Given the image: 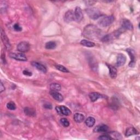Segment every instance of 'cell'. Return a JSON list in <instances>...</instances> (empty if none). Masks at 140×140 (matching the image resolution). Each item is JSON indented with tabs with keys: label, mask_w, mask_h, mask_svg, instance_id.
<instances>
[{
	"label": "cell",
	"mask_w": 140,
	"mask_h": 140,
	"mask_svg": "<svg viewBox=\"0 0 140 140\" xmlns=\"http://www.w3.org/2000/svg\"><path fill=\"white\" fill-rule=\"evenodd\" d=\"M24 113L29 116H35L36 115V111L35 109L29 107L24 108Z\"/></svg>",
	"instance_id": "ffe728a7"
},
{
	"label": "cell",
	"mask_w": 140,
	"mask_h": 140,
	"mask_svg": "<svg viewBox=\"0 0 140 140\" xmlns=\"http://www.w3.org/2000/svg\"><path fill=\"white\" fill-rule=\"evenodd\" d=\"M115 37H118L117 35H116L115 32L113 33V34H108L107 35L105 36H104L102 38H101V41L103 42H111L112 41H113Z\"/></svg>",
	"instance_id": "5bb4252c"
},
{
	"label": "cell",
	"mask_w": 140,
	"mask_h": 140,
	"mask_svg": "<svg viewBox=\"0 0 140 140\" xmlns=\"http://www.w3.org/2000/svg\"><path fill=\"white\" fill-rule=\"evenodd\" d=\"M4 90H5L4 86L3 85V83H2V82H1V84H0V92H3Z\"/></svg>",
	"instance_id": "d590c367"
},
{
	"label": "cell",
	"mask_w": 140,
	"mask_h": 140,
	"mask_svg": "<svg viewBox=\"0 0 140 140\" xmlns=\"http://www.w3.org/2000/svg\"><path fill=\"white\" fill-rule=\"evenodd\" d=\"M22 73L24 75L27 76H31L32 74V72H31L30 71H28V70H27V69L24 70V71H23V72H22Z\"/></svg>",
	"instance_id": "836d02e7"
},
{
	"label": "cell",
	"mask_w": 140,
	"mask_h": 140,
	"mask_svg": "<svg viewBox=\"0 0 140 140\" xmlns=\"http://www.w3.org/2000/svg\"><path fill=\"white\" fill-rule=\"evenodd\" d=\"M60 123L62 124V125L65 128L68 127L69 125V121L66 118H62L60 119Z\"/></svg>",
	"instance_id": "f546056e"
},
{
	"label": "cell",
	"mask_w": 140,
	"mask_h": 140,
	"mask_svg": "<svg viewBox=\"0 0 140 140\" xmlns=\"http://www.w3.org/2000/svg\"><path fill=\"white\" fill-rule=\"evenodd\" d=\"M1 60L3 62V64H6V58H5V54H2V55H1Z\"/></svg>",
	"instance_id": "8d00e7d4"
},
{
	"label": "cell",
	"mask_w": 140,
	"mask_h": 140,
	"mask_svg": "<svg viewBox=\"0 0 140 140\" xmlns=\"http://www.w3.org/2000/svg\"><path fill=\"white\" fill-rule=\"evenodd\" d=\"M55 109H56V111L57 112V113L60 114V115H61V110H60V107H55Z\"/></svg>",
	"instance_id": "74e56055"
},
{
	"label": "cell",
	"mask_w": 140,
	"mask_h": 140,
	"mask_svg": "<svg viewBox=\"0 0 140 140\" xmlns=\"http://www.w3.org/2000/svg\"><path fill=\"white\" fill-rule=\"evenodd\" d=\"M110 135L111 136H113V138H116V139H122V137L121 136V135L116 131H112L110 133Z\"/></svg>",
	"instance_id": "83f0119b"
},
{
	"label": "cell",
	"mask_w": 140,
	"mask_h": 140,
	"mask_svg": "<svg viewBox=\"0 0 140 140\" xmlns=\"http://www.w3.org/2000/svg\"><path fill=\"white\" fill-rule=\"evenodd\" d=\"M89 64L90 66L91 67V69L94 71H96L97 69V64L94 59H92V58H90V59L89 60Z\"/></svg>",
	"instance_id": "484cf974"
},
{
	"label": "cell",
	"mask_w": 140,
	"mask_h": 140,
	"mask_svg": "<svg viewBox=\"0 0 140 140\" xmlns=\"http://www.w3.org/2000/svg\"><path fill=\"white\" fill-rule=\"evenodd\" d=\"M1 39H2V41L3 42L4 46H6V48L8 49L11 47V45L10 43V41L8 38L7 37L5 32L3 31V30L1 28Z\"/></svg>",
	"instance_id": "52a82bcc"
},
{
	"label": "cell",
	"mask_w": 140,
	"mask_h": 140,
	"mask_svg": "<svg viewBox=\"0 0 140 140\" xmlns=\"http://www.w3.org/2000/svg\"><path fill=\"white\" fill-rule=\"evenodd\" d=\"M13 28L14 30L16 31H21L22 30V27L19 25V24H18V23H16V24H15L14 25Z\"/></svg>",
	"instance_id": "1f68e13d"
},
{
	"label": "cell",
	"mask_w": 140,
	"mask_h": 140,
	"mask_svg": "<svg viewBox=\"0 0 140 140\" xmlns=\"http://www.w3.org/2000/svg\"><path fill=\"white\" fill-rule=\"evenodd\" d=\"M31 64L33 66L36 67L38 70V71H41L42 73H45L46 72V71H47L46 67L44 65H43L42 64H41L40 63H37V62L33 61V62H32Z\"/></svg>",
	"instance_id": "7c38bea8"
},
{
	"label": "cell",
	"mask_w": 140,
	"mask_h": 140,
	"mask_svg": "<svg viewBox=\"0 0 140 140\" xmlns=\"http://www.w3.org/2000/svg\"><path fill=\"white\" fill-rule=\"evenodd\" d=\"M50 90H52V91H58L61 90V87L59 84L54 83H52L50 84Z\"/></svg>",
	"instance_id": "d4e9b609"
},
{
	"label": "cell",
	"mask_w": 140,
	"mask_h": 140,
	"mask_svg": "<svg viewBox=\"0 0 140 140\" xmlns=\"http://www.w3.org/2000/svg\"><path fill=\"white\" fill-rule=\"evenodd\" d=\"M122 26L123 29L128 30H131L133 29L132 23L128 19H123L122 22Z\"/></svg>",
	"instance_id": "4fadbf2b"
},
{
	"label": "cell",
	"mask_w": 140,
	"mask_h": 140,
	"mask_svg": "<svg viewBox=\"0 0 140 140\" xmlns=\"http://www.w3.org/2000/svg\"><path fill=\"white\" fill-rule=\"evenodd\" d=\"M108 130V127L106 125H104V124L97 125L94 129L95 133H106Z\"/></svg>",
	"instance_id": "2e32d148"
},
{
	"label": "cell",
	"mask_w": 140,
	"mask_h": 140,
	"mask_svg": "<svg viewBox=\"0 0 140 140\" xmlns=\"http://www.w3.org/2000/svg\"><path fill=\"white\" fill-rule=\"evenodd\" d=\"M57 43L54 41H49L47 43H46L45 48L46 49H54L56 48Z\"/></svg>",
	"instance_id": "cb8c5ba5"
},
{
	"label": "cell",
	"mask_w": 140,
	"mask_h": 140,
	"mask_svg": "<svg viewBox=\"0 0 140 140\" xmlns=\"http://www.w3.org/2000/svg\"><path fill=\"white\" fill-rule=\"evenodd\" d=\"M43 107L46 109H48V110H51V109H52L53 108L52 104L50 103H46L44 104Z\"/></svg>",
	"instance_id": "d6a6232c"
},
{
	"label": "cell",
	"mask_w": 140,
	"mask_h": 140,
	"mask_svg": "<svg viewBox=\"0 0 140 140\" xmlns=\"http://www.w3.org/2000/svg\"><path fill=\"white\" fill-rule=\"evenodd\" d=\"M127 52L128 53L131 59V61L129 64V66L130 67H133L135 65V52L134 50L131 48H128L127 49Z\"/></svg>",
	"instance_id": "8992f818"
},
{
	"label": "cell",
	"mask_w": 140,
	"mask_h": 140,
	"mask_svg": "<svg viewBox=\"0 0 140 140\" xmlns=\"http://www.w3.org/2000/svg\"><path fill=\"white\" fill-rule=\"evenodd\" d=\"M81 44L83 46H87V47H93V46H95V43L94 42L86 40H83L81 41Z\"/></svg>",
	"instance_id": "603a6c76"
},
{
	"label": "cell",
	"mask_w": 140,
	"mask_h": 140,
	"mask_svg": "<svg viewBox=\"0 0 140 140\" xmlns=\"http://www.w3.org/2000/svg\"><path fill=\"white\" fill-rule=\"evenodd\" d=\"M107 65L109 68V73H110L111 77L113 79L115 78L116 76H117V69L115 67L111 65L107 64Z\"/></svg>",
	"instance_id": "9a60e30c"
},
{
	"label": "cell",
	"mask_w": 140,
	"mask_h": 140,
	"mask_svg": "<svg viewBox=\"0 0 140 140\" xmlns=\"http://www.w3.org/2000/svg\"><path fill=\"white\" fill-rule=\"evenodd\" d=\"M88 16L93 20H96L102 17V14L96 8L91 7L86 9L85 10Z\"/></svg>",
	"instance_id": "7a4b0ae2"
},
{
	"label": "cell",
	"mask_w": 140,
	"mask_h": 140,
	"mask_svg": "<svg viewBox=\"0 0 140 140\" xmlns=\"http://www.w3.org/2000/svg\"><path fill=\"white\" fill-rule=\"evenodd\" d=\"M55 67L58 70H59L60 71H61V72H65V73L69 72L68 69L67 68H66L65 66H64L63 65H57L55 66Z\"/></svg>",
	"instance_id": "4316f807"
},
{
	"label": "cell",
	"mask_w": 140,
	"mask_h": 140,
	"mask_svg": "<svg viewBox=\"0 0 140 140\" xmlns=\"http://www.w3.org/2000/svg\"><path fill=\"white\" fill-rule=\"evenodd\" d=\"M98 138L99 139H101V140H110L113 139L110 135H107L100 136Z\"/></svg>",
	"instance_id": "4dcf8cb0"
},
{
	"label": "cell",
	"mask_w": 140,
	"mask_h": 140,
	"mask_svg": "<svg viewBox=\"0 0 140 140\" xmlns=\"http://www.w3.org/2000/svg\"><path fill=\"white\" fill-rule=\"evenodd\" d=\"M64 19L65 21L67 22H69L74 20H75L74 13L72 11H67L65 14Z\"/></svg>",
	"instance_id": "30bf717a"
},
{
	"label": "cell",
	"mask_w": 140,
	"mask_h": 140,
	"mask_svg": "<svg viewBox=\"0 0 140 140\" xmlns=\"http://www.w3.org/2000/svg\"><path fill=\"white\" fill-rule=\"evenodd\" d=\"M50 94L54 99H55L56 101H59V102L63 101V100H64L63 96L61 94H60V93L58 92V91L50 90Z\"/></svg>",
	"instance_id": "8fae6325"
},
{
	"label": "cell",
	"mask_w": 140,
	"mask_h": 140,
	"mask_svg": "<svg viewBox=\"0 0 140 140\" xmlns=\"http://www.w3.org/2000/svg\"><path fill=\"white\" fill-rule=\"evenodd\" d=\"M86 125L89 128H91L95 124V119L94 118L92 117V116H89V117L86 119L85 122Z\"/></svg>",
	"instance_id": "44dd1931"
},
{
	"label": "cell",
	"mask_w": 140,
	"mask_h": 140,
	"mask_svg": "<svg viewBox=\"0 0 140 140\" xmlns=\"http://www.w3.org/2000/svg\"><path fill=\"white\" fill-rule=\"evenodd\" d=\"M74 17L75 20L77 22H80L82 21L83 18V14L81 8L79 7H77L74 11Z\"/></svg>",
	"instance_id": "9c48e42d"
},
{
	"label": "cell",
	"mask_w": 140,
	"mask_h": 140,
	"mask_svg": "<svg viewBox=\"0 0 140 140\" xmlns=\"http://www.w3.org/2000/svg\"><path fill=\"white\" fill-rule=\"evenodd\" d=\"M86 3V4L87 6H91L94 3H95L96 2V1H85V2Z\"/></svg>",
	"instance_id": "e575fe53"
},
{
	"label": "cell",
	"mask_w": 140,
	"mask_h": 140,
	"mask_svg": "<svg viewBox=\"0 0 140 140\" xmlns=\"http://www.w3.org/2000/svg\"><path fill=\"white\" fill-rule=\"evenodd\" d=\"M60 107V110H61V115H69L71 114V111H70L69 109L67 107L61 106Z\"/></svg>",
	"instance_id": "7402d4cb"
},
{
	"label": "cell",
	"mask_w": 140,
	"mask_h": 140,
	"mask_svg": "<svg viewBox=\"0 0 140 140\" xmlns=\"http://www.w3.org/2000/svg\"><path fill=\"white\" fill-rule=\"evenodd\" d=\"M138 134V133L137 132V130L133 127H131L128 128L125 133V136L127 137H129L132 135H137Z\"/></svg>",
	"instance_id": "ac0fdd59"
},
{
	"label": "cell",
	"mask_w": 140,
	"mask_h": 140,
	"mask_svg": "<svg viewBox=\"0 0 140 140\" xmlns=\"http://www.w3.org/2000/svg\"><path fill=\"white\" fill-rule=\"evenodd\" d=\"M10 56L11 58L18 61H26L27 60L26 55L23 53H11L10 54Z\"/></svg>",
	"instance_id": "277c9868"
},
{
	"label": "cell",
	"mask_w": 140,
	"mask_h": 140,
	"mask_svg": "<svg viewBox=\"0 0 140 140\" xmlns=\"http://www.w3.org/2000/svg\"><path fill=\"white\" fill-rule=\"evenodd\" d=\"M127 61L126 57L123 54H119L117 58H116V65L118 67L122 66L125 64Z\"/></svg>",
	"instance_id": "ba28073f"
},
{
	"label": "cell",
	"mask_w": 140,
	"mask_h": 140,
	"mask_svg": "<svg viewBox=\"0 0 140 140\" xmlns=\"http://www.w3.org/2000/svg\"><path fill=\"white\" fill-rule=\"evenodd\" d=\"M82 34L84 37L89 40H95L101 35V30L95 25L89 24L84 27Z\"/></svg>",
	"instance_id": "6da1fadb"
},
{
	"label": "cell",
	"mask_w": 140,
	"mask_h": 140,
	"mask_svg": "<svg viewBox=\"0 0 140 140\" xmlns=\"http://www.w3.org/2000/svg\"><path fill=\"white\" fill-rule=\"evenodd\" d=\"M89 98L92 102H95L97 101L99 99L102 98L103 96L101 94H99V92H92L90 93L89 95Z\"/></svg>",
	"instance_id": "e0dca14e"
},
{
	"label": "cell",
	"mask_w": 140,
	"mask_h": 140,
	"mask_svg": "<svg viewBox=\"0 0 140 140\" xmlns=\"http://www.w3.org/2000/svg\"><path fill=\"white\" fill-rule=\"evenodd\" d=\"M7 107L9 110L13 111L16 109V105L13 102H10L7 104Z\"/></svg>",
	"instance_id": "f1b7e54d"
},
{
	"label": "cell",
	"mask_w": 140,
	"mask_h": 140,
	"mask_svg": "<svg viewBox=\"0 0 140 140\" xmlns=\"http://www.w3.org/2000/svg\"><path fill=\"white\" fill-rule=\"evenodd\" d=\"M114 20V17L113 15L110 16H105L101 18L98 23L100 26L101 27H107L111 25Z\"/></svg>",
	"instance_id": "3957f363"
},
{
	"label": "cell",
	"mask_w": 140,
	"mask_h": 140,
	"mask_svg": "<svg viewBox=\"0 0 140 140\" xmlns=\"http://www.w3.org/2000/svg\"><path fill=\"white\" fill-rule=\"evenodd\" d=\"M30 44L27 42H21L17 45V50L21 53H25L29 50Z\"/></svg>",
	"instance_id": "5b68a950"
},
{
	"label": "cell",
	"mask_w": 140,
	"mask_h": 140,
	"mask_svg": "<svg viewBox=\"0 0 140 140\" xmlns=\"http://www.w3.org/2000/svg\"><path fill=\"white\" fill-rule=\"evenodd\" d=\"M73 118H74V121L78 123H80L83 122L85 119V117L83 115V114L81 113H76L74 115Z\"/></svg>",
	"instance_id": "d6986e66"
}]
</instances>
